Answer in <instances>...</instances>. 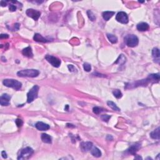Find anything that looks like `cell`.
<instances>
[{"instance_id":"e575fe53","label":"cell","mask_w":160,"mask_h":160,"mask_svg":"<svg viewBox=\"0 0 160 160\" xmlns=\"http://www.w3.org/2000/svg\"><path fill=\"white\" fill-rule=\"evenodd\" d=\"M6 5H7V3H6V2H5V1H1V6H2V7H5Z\"/></svg>"},{"instance_id":"e0dca14e","label":"cell","mask_w":160,"mask_h":160,"mask_svg":"<svg viewBox=\"0 0 160 160\" xmlns=\"http://www.w3.org/2000/svg\"><path fill=\"white\" fill-rule=\"evenodd\" d=\"M114 14V12L113 11H105L103 13V18L105 21H108L110 18H112Z\"/></svg>"},{"instance_id":"ffe728a7","label":"cell","mask_w":160,"mask_h":160,"mask_svg":"<svg viewBox=\"0 0 160 160\" xmlns=\"http://www.w3.org/2000/svg\"><path fill=\"white\" fill-rule=\"evenodd\" d=\"M126 61V58L123 55V54H121L118 58L117 59L116 61H115L116 64H119V65H123L125 62Z\"/></svg>"},{"instance_id":"5bb4252c","label":"cell","mask_w":160,"mask_h":160,"mask_svg":"<svg viewBox=\"0 0 160 160\" xmlns=\"http://www.w3.org/2000/svg\"><path fill=\"white\" fill-rule=\"evenodd\" d=\"M150 28L148 24L146 23H141L137 25V29L139 30V31H147Z\"/></svg>"},{"instance_id":"9c48e42d","label":"cell","mask_w":160,"mask_h":160,"mask_svg":"<svg viewBox=\"0 0 160 160\" xmlns=\"http://www.w3.org/2000/svg\"><path fill=\"white\" fill-rule=\"evenodd\" d=\"M11 97L7 94H3L0 98V104L1 106H8L10 105Z\"/></svg>"},{"instance_id":"836d02e7","label":"cell","mask_w":160,"mask_h":160,"mask_svg":"<svg viewBox=\"0 0 160 160\" xmlns=\"http://www.w3.org/2000/svg\"><path fill=\"white\" fill-rule=\"evenodd\" d=\"M1 155H2V157L3 158H7V154H6V153L5 152V151H3L2 152H1Z\"/></svg>"},{"instance_id":"83f0119b","label":"cell","mask_w":160,"mask_h":160,"mask_svg":"<svg viewBox=\"0 0 160 160\" xmlns=\"http://www.w3.org/2000/svg\"><path fill=\"white\" fill-rule=\"evenodd\" d=\"M83 68L85 71L90 72L91 70V66L90 64L87 63H84V65H83Z\"/></svg>"},{"instance_id":"8fae6325","label":"cell","mask_w":160,"mask_h":160,"mask_svg":"<svg viewBox=\"0 0 160 160\" xmlns=\"http://www.w3.org/2000/svg\"><path fill=\"white\" fill-rule=\"evenodd\" d=\"M35 126L36 128L39 131H46L49 130L50 128V126H49L48 124L40 122V121H39V122H38L36 124Z\"/></svg>"},{"instance_id":"ac0fdd59","label":"cell","mask_w":160,"mask_h":160,"mask_svg":"<svg viewBox=\"0 0 160 160\" xmlns=\"http://www.w3.org/2000/svg\"><path fill=\"white\" fill-rule=\"evenodd\" d=\"M150 136L154 139H159V128H157L156 130L150 133Z\"/></svg>"},{"instance_id":"d4e9b609","label":"cell","mask_w":160,"mask_h":160,"mask_svg":"<svg viewBox=\"0 0 160 160\" xmlns=\"http://www.w3.org/2000/svg\"><path fill=\"white\" fill-rule=\"evenodd\" d=\"M113 95H114V96L115 97V98H116L117 99H119V98H121L123 96L122 93H121V91L119 90H115L113 91Z\"/></svg>"},{"instance_id":"7a4b0ae2","label":"cell","mask_w":160,"mask_h":160,"mask_svg":"<svg viewBox=\"0 0 160 160\" xmlns=\"http://www.w3.org/2000/svg\"><path fill=\"white\" fill-rule=\"evenodd\" d=\"M3 83L6 87L12 88L16 90H19L21 88L22 84L19 81H17L16 79H4L3 81Z\"/></svg>"},{"instance_id":"4316f807","label":"cell","mask_w":160,"mask_h":160,"mask_svg":"<svg viewBox=\"0 0 160 160\" xmlns=\"http://www.w3.org/2000/svg\"><path fill=\"white\" fill-rule=\"evenodd\" d=\"M93 113H95L96 114H99V113H101V112L104 111V110L99 107H94L93 109Z\"/></svg>"},{"instance_id":"d6986e66","label":"cell","mask_w":160,"mask_h":160,"mask_svg":"<svg viewBox=\"0 0 160 160\" xmlns=\"http://www.w3.org/2000/svg\"><path fill=\"white\" fill-rule=\"evenodd\" d=\"M91 154L93 156L96 157V158H99L101 156V151L96 147H94L93 149H91Z\"/></svg>"},{"instance_id":"d6a6232c","label":"cell","mask_w":160,"mask_h":160,"mask_svg":"<svg viewBox=\"0 0 160 160\" xmlns=\"http://www.w3.org/2000/svg\"><path fill=\"white\" fill-rule=\"evenodd\" d=\"M0 38H1V39H3V38H8L9 36H8V34H1V36H0Z\"/></svg>"},{"instance_id":"74e56055","label":"cell","mask_w":160,"mask_h":160,"mask_svg":"<svg viewBox=\"0 0 160 160\" xmlns=\"http://www.w3.org/2000/svg\"><path fill=\"white\" fill-rule=\"evenodd\" d=\"M68 105H66V107L65 108V110L68 111Z\"/></svg>"},{"instance_id":"9a60e30c","label":"cell","mask_w":160,"mask_h":160,"mask_svg":"<svg viewBox=\"0 0 160 160\" xmlns=\"http://www.w3.org/2000/svg\"><path fill=\"white\" fill-rule=\"evenodd\" d=\"M33 39H34V41H37V42H41V43H48L49 42V40L45 39V38H43V37L41 35V34H38V33H36V34H34V38H33Z\"/></svg>"},{"instance_id":"5b68a950","label":"cell","mask_w":160,"mask_h":160,"mask_svg":"<svg viewBox=\"0 0 160 160\" xmlns=\"http://www.w3.org/2000/svg\"><path fill=\"white\" fill-rule=\"evenodd\" d=\"M38 91H39V86L38 85H34L31 89L27 94V102L28 103L33 102L36 98H38Z\"/></svg>"},{"instance_id":"7402d4cb","label":"cell","mask_w":160,"mask_h":160,"mask_svg":"<svg viewBox=\"0 0 160 160\" xmlns=\"http://www.w3.org/2000/svg\"><path fill=\"white\" fill-rule=\"evenodd\" d=\"M152 55H153V57L154 58V59H158L159 60V49L157 48H153V51H152Z\"/></svg>"},{"instance_id":"8d00e7d4","label":"cell","mask_w":160,"mask_h":160,"mask_svg":"<svg viewBox=\"0 0 160 160\" xmlns=\"http://www.w3.org/2000/svg\"><path fill=\"white\" fill-rule=\"evenodd\" d=\"M134 159H142V158H141V156H135V158H134Z\"/></svg>"},{"instance_id":"8992f818","label":"cell","mask_w":160,"mask_h":160,"mask_svg":"<svg viewBox=\"0 0 160 160\" xmlns=\"http://www.w3.org/2000/svg\"><path fill=\"white\" fill-rule=\"evenodd\" d=\"M45 59L47 60V61H48L52 66L55 68L59 67V66L61 65V60L55 56L47 54L45 56Z\"/></svg>"},{"instance_id":"277c9868","label":"cell","mask_w":160,"mask_h":160,"mask_svg":"<svg viewBox=\"0 0 160 160\" xmlns=\"http://www.w3.org/2000/svg\"><path fill=\"white\" fill-rule=\"evenodd\" d=\"M33 149L30 147H26L22 149L19 151L18 156V159H27L30 158L31 156L33 154Z\"/></svg>"},{"instance_id":"30bf717a","label":"cell","mask_w":160,"mask_h":160,"mask_svg":"<svg viewBox=\"0 0 160 160\" xmlns=\"http://www.w3.org/2000/svg\"><path fill=\"white\" fill-rule=\"evenodd\" d=\"M93 143L91 142H82L80 145V148L83 152H88L91 150Z\"/></svg>"},{"instance_id":"3957f363","label":"cell","mask_w":160,"mask_h":160,"mask_svg":"<svg viewBox=\"0 0 160 160\" xmlns=\"http://www.w3.org/2000/svg\"><path fill=\"white\" fill-rule=\"evenodd\" d=\"M125 42L129 47H135L138 45L139 39L134 34H128L125 38Z\"/></svg>"},{"instance_id":"1f68e13d","label":"cell","mask_w":160,"mask_h":160,"mask_svg":"<svg viewBox=\"0 0 160 160\" xmlns=\"http://www.w3.org/2000/svg\"><path fill=\"white\" fill-rule=\"evenodd\" d=\"M9 9H10L11 11H15L16 10V6H14V5H10Z\"/></svg>"},{"instance_id":"ba28073f","label":"cell","mask_w":160,"mask_h":160,"mask_svg":"<svg viewBox=\"0 0 160 160\" xmlns=\"http://www.w3.org/2000/svg\"><path fill=\"white\" fill-rule=\"evenodd\" d=\"M26 13L28 16L33 18L35 21H37L39 19L40 16H41V13L39 11L35 10L34 9H28V10H26Z\"/></svg>"},{"instance_id":"7c38bea8","label":"cell","mask_w":160,"mask_h":160,"mask_svg":"<svg viewBox=\"0 0 160 160\" xmlns=\"http://www.w3.org/2000/svg\"><path fill=\"white\" fill-rule=\"evenodd\" d=\"M22 53L25 56L28 57V58H32L33 56V51H32V49L30 46H28L26 48L23 49L22 51Z\"/></svg>"},{"instance_id":"603a6c76","label":"cell","mask_w":160,"mask_h":160,"mask_svg":"<svg viewBox=\"0 0 160 160\" xmlns=\"http://www.w3.org/2000/svg\"><path fill=\"white\" fill-rule=\"evenodd\" d=\"M107 37L111 43L114 44L118 42V38H117V37L116 36L113 35V34H107Z\"/></svg>"},{"instance_id":"cb8c5ba5","label":"cell","mask_w":160,"mask_h":160,"mask_svg":"<svg viewBox=\"0 0 160 160\" xmlns=\"http://www.w3.org/2000/svg\"><path fill=\"white\" fill-rule=\"evenodd\" d=\"M149 78L151 79V81L155 82L156 81H158L159 80V74H151L149 75Z\"/></svg>"},{"instance_id":"4dcf8cb0","label":"cell","mask_w":160,"mask_h":160,"mask_svg":"<svg viewBox=\"0 0 160 160\" xmlns=\"http://www.w3.org/2000/svg\"><path fill=\"white\" fill-rule=\"evenodd\" d=\"M68 68L70 71H71V72L76 71V68L74 67L73 65H69L68 66Z\"/></svg>"},{"instance_id":"f1b7e54d","label":"cell","mask_w":160,"mask_h":160,"mask_svg":"<svg viewBox=\"0 0 160 160\" xmlns=\"http://www.w3.org/2000/svg\"><path fill=\"white\" fill-rule=\"evenodd\" d=\"M111 118V116L108 115V114H103L101 116V119L105 122H108V121Z\"/></svg>"},{"instance_id":"2e32d148","label":"cell","mask_w":160,"mask_h":160,"mask_svg":"<svg viewBox=\"0 0 160 160\" xmlns=\"http://www.w3.org/2000/svg\"><path fill=\"white\" fill-rule=\"evenodd\" d=\"M41 140H42L43 142L45 143L51 144L52 143L51 137L50 135H48V134H45V133H43V134H41Z\"/></svg>"},{"instance_id":"6da1fadb","label":"cell","mask_w":160,"mask_h":160,"mask_svg":"<svg viewBox=\"0 0 160 160\" xmlns=\"http://www.w3.org/2000/svg\"><path fill=\"white\" fill-rule=\"evenodd\" d=\"M39 74V71L34 69L21 70L17 73V74L19 77H30V78H35L38 76Z\"/></svg>"},{"instance_id":"f546056e","label":"cell","mask_w":160,"mask_h":160,"mask_svg":"<svg viewBox=\"0 0 160 160\" xmlns=\"http://www.w3.org/2000/svg\"><path fill=\"white\" fill-rule=\"evenodd\" d=\"M15 123H16V124L17 126L19 128L21 127V126H22V125H23V122L22 120L20 119H17L15 121Z\"/></svg>"},{"instance_id":"d590c367","label":"cell","mask_w":160,"mask_h":160,"mask_svg":"<svg viewBox=\"0 0 160 160\" xmlns=\"http://www.w3.org/2000/svg\"><path fill=\"white\" fill-rule=\"evenodd\" d=\"M19 24L16 23L15 25H14V28H15V30H19Z\"/></svg>"},{"instance_id":"44dd1931","label":"cell","mask_w":160,"mask_h":160,"mask_svg":"<svg viewBox=\"0 0 160 160\" xmlns=\"http://www.w3.org/2000/svg\"><path fill=\"white\" fill-rule=\"evenodd\" d=\"M107 104L113 110L116 111H120V109L117 106V105H116L114 102H113V101H108Z\"/></svg>"},{"instance_id":"484cf974","label":"cell","mask_w":160,"mask_h":160,"mask_svg":"<svg viewBox=\"0 0 160 160\" xmlns=\"http://www.w3.org/2000/svg\"><path fill=\"white\" fill-rule=\"evenodd\" d=\"M87 14H88V16L89 19H90L91 21H94L96 20V16L94 14V13L91 11L88 10L87 11Z\"/></svg>"},{"instance_id":"4fadbf2b","label":"cell","mask_w":160,"mask_h":160,"mask_svg":"<svg viewBox=\"0 0 160 160\" xmlns=\"http://www.w3.org/2000/svg\"><path fill=\"white\" fill-rule=\"evenodd\" d=\"M140 147H141V146H140V145H139V144H135V145H133L131 146H130V148L128 149V151L130 154L134 155V154H136V152L139 150Z\"/></svg>"},{"instance_id":"52a82bcc","label":"cell","mask_w":160,"mask_h":160,"mask_svg":"<svg viewBox=\"0 0 160 160\" xmlns=\"http://www.w3.org/2000/svg\"><path fill=\"white\" fill-rule=\"evenodd\" d=\"M116 19L117 21L123 24H126L128 23V16L127 14L123 11L119 12L117 14L116 16Z\"/></svg>"}]
</instances>
